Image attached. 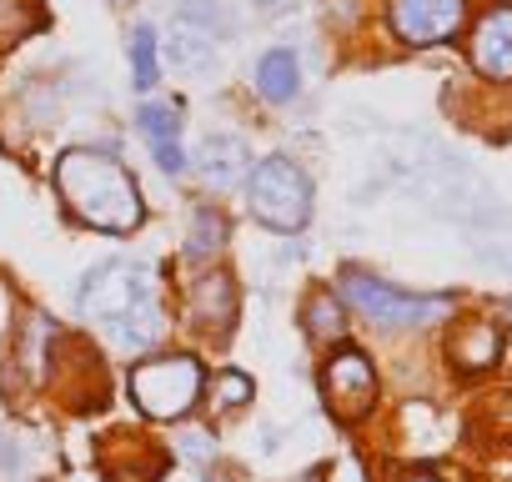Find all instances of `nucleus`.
Instances as JSON below:
<instances>
[{
	"mask_svg": "<svg viewBox=\"0 0 512 482\" xmlns=\"http://www.w3.org/2000/svg\"><path fill=\"white\" fill-rule=\"evenodd\" d=\"M76 307L91 327H101L116 347H131V352L156 347L161 332H166V317L156 307V277H151L146 262H131V257L96 267L81 282Z\"/></svg>",
	"mask_w": 512,
	"mask_h": 482,
	"instance_id": "obj_1",
	"label": "nucleus"
},
{
	"mask_svg": "<svg viewBox=\"0 0 512 482\" xmlns=\"http://www.w3.org/2000/svg\"><path fill=\"white\" fill-rule=\"evenodd\" d=\"M56 186H61L66 211L96 231H136L146 216L131 171L106 151H91V146L66 151L56 161Z\"/></svg>",
	"mask_w": 512,
	"mask_h": 482,
	"instance_id": "obj_2",
	"label": "nucleus"
},
{
	"mask_svg": "<svg viewBox=\"0 0 512 482\" xmlns=\"http://www.w3.org/2000/svg\"><path fill=\"white\" fill-rule=\"evenodd\" d=\"M246 201L272 231H302L312 216V181L292 156H267L246 171Z\"/></svg>",
	"mask_w": 512,
	"mask_h": 482,
	"instance_id": "obj_3",
	"label": "nucleus"
},
{
	"mask_svg": "<svg viewBox=\"0 0 512 482\" xmlns=\"http://www.w3.org/2000/svg\"><path fill=\"white\" fill-rule=\"evenodd\" d=\"M201 387H206V372H201V362L191 352L151 357V362H136V372H131V397H136V407L151 422L186 417L201 402Z\"/></svg>",
	"mask_w": 512,
	"mask_h": 482,
	"instance_id": "obj_4",
	"label": "nucleus"
},
{
	"mask_svg": "<svg viewBox=\"0 0 512 482\" xmlns=\"http://www.w3.org/2000/svg\"><path fill=\"white\" fill-rule=\"evenodd\" d=\"M342 297L377 327H427V322H442L457 312V297H412L367 272H342Z\"/></svg>",
	"mask_w": 512,
	"mask_h": 482,
	"instance_id": "obj_5",
	"label": "nucleus"
},
{
	"mask_svg": "<svg viewBox=\"0 0 512 482\" xmlns=\"http://www.w3.org/2000/svg\"><path fill=\"white\" fill-rule=\"evenodd\" d=\"M322 392H327V402H332L337 417L357 422V417H367L377 407V367L367 362V352L342 347L322 367Z\"/></svg>",
	"mask_w": 512,
	"mask_h": 482,
	"instance_id": "obj_6",
	"label": "nucleus"
},
{
	"mask_svg": "<svg viewBox=\"0 0 512 482\" xmlns=\"http://www.w3.org/2000/svg\"><path fill=\"white\" fill-rule=\"evenodd\" d=\"M467 0H392V31L407 46H437L462 31Z\"/></svg>",
	"mask_w": 512,
	"mask_h": 482,
	"instance_id": "obj_7",
	"label": "nucleus"
},
{
	"mask_svg": "<svg viewBox=\"0 0 512 482\" xmlns=\"http://www.w3.org/2000/svg\"><path fill=\"white\" fill-rule=\"evenodd\" d=\"M472 66L492 81H512V6H492L472 26Z\"/></svg>",
	"mask_w": 512,
	"mask_h": 482,
	"instance_id": "obj_8",
	"label": "nucleus"
},
{
	"mask_svg": "<svg viewBox=\"0 0 512 482\" xmlns=\"http://www.w3.org/2000/svg\"><path fill=\"white\" fill-rule=\"evenodd\" d=\"M136 126H141V136L151 141V156H156V166L166 171V176H181V166H186V156H181V111L171 106V101H146L141 106V116H136Z\"/></svg>",
	"mask_w": 512,
	"mask_h": 482,
	"instance_id": "obj_9",
	"label": "nucleus"
},
{
	"mask_svg": "<svg viewBox=\"0 0 512 482\" xmlns=\"http://www.w3.org/2000/svg\"><path fill=\"white\" fill-rule=\"evenodd\" d=\"M246 146L236 136H206L196 146V176L211 186V191H231L236 181H246Z\"/></svg>",
	"mask_w": 512,
	"mask_h": 482,
	"instance_id": "obj_10",
	"label": "nucleus"
},
{
	"mask_svg": "<svg viewBox=\"0 0 512 482\" xmlns=\"http://www.w3.org/2000/svg\"><path fill=\"white\" fill-rule=\"evenodd\" d=\"M497 357H502V332H497L492 322L472 317V322H462V327L452 332V362H457V367L482 372V367H492Z\"/></svg>",
	"mask_w": 512,
	"mask_h": 482,
	"instance_id": "obj_11",
	"label": "nucleus"
},
{
	"mask_svg": "<svg viewBox=\"0 0 512 482\" xmlns=\"http://www.w3.org/2000/svg\"><path fill=\"white\" fill-rule=\"evenodd\" d=\"M231 312H236V287H231V277L206 272V277L191 287V317H196L201 327L221 332V327H231Z\"/></svg>",
	"mask_w": 512,
	"mask_h": 482,
	"instance_id": "obj_12",
	"label": "nucleus"
},
{
	"mask_svg": "<svg viewBox=\"0 0 512 482\" xmlns=\"http://www.w3.org/2000/svg\"><path fill=\"white\" fill-rule=\"evenodd\" d=\"M226 216L216 211V206H196L191 211V221H186V257L191 262H211L221 247H226Z\"/></svg>",
	"mask_w": 512,
	"mask_h": 482,
	"instance_id": "obj_13",
	"label": "nucleus"
},
{
	"mask_svg": "<svg viewBox=\"0 0 512 482\" xmlns=\"http://www.w3.org/2000/svg\"><path fill=\"white\" fill-rule=\"evenodd\" d=\"M302 86V71H297V56L292 51H267L256 61V91L267 101H292Z\"/></svg>",
	"mask_w": 512,
	"mask_h": 482,
	"instance_id": "obj_14",
	"label": "nucleus"
},
{
	"mask_svg": "<svg viewBox=\"0 0 512 482\" xmlns=\"http://www.w3.org/2000/svg\"><path fill=\"white\" fill-rule=\"evenodd\" d=\"M156 81H161V41L151 26H136L131 31V86L146 96L156 91Z\"/></svg>",
	"mask_w": 512,
	"mask_h": 482,
	"instance_id": "obj_15",
	"label": "nucleus"
},
{
	"mask_svg": "<svg viewBox=\"0 0 512 482\" xmlns=\"http://www.w3.org/2000/svg\"><path fill=\"white\" fill-rule=\"evenodd\" d=\"M302 322H307V332H312L317 342H337V337L347 332V312H342V302H337L332 292H322V287L302 302Z\"/></svg>",
	"mask_w": 512,
	"mask_h": 482,
	"instance_id": "obj_16",
	"label": "nucleus"
},
{
	"mask_svg": "<svg viewBox=\"0 0 512 482\" xmlns=\"http://www.w3.org/2000/svg\"><path fill=\"white\" fill-rule=\"evenodd\" d=\"M41 0H0V46H16L41 26Z\"/></svg>",
	"mask_w": 512,
	"mask_h": 482,
	"instance_id": "obj_17",
	"label": "nucleus"
},
{
	"mask_svg": "<svg viewBox=\"0 0 512 482\" xmlns=\"http://www.w3.org/2000/svg\"><path fill=\"white\" fill-rule=\"evenodd\" d=\"M171 51H176V61H181V66H191V71L211 66V41H206L191 21H181V26H176V46H171Z\"/></svg>",
	"mask_w": 512,
	"mask_h": 482,
	"instance_id": "obj_18",
	"label": "nucleus"
},
{
	"mask_svg": "<svg viewBox=\"0 0 512 482\" xmlns=\"http://www.w3.org/2000/svg\"><path fill=\"white\" fill-rule=\"evenodd\" d=\"M246 402H251V377L236 372V367H231V372H216V382H211V407L226 412V407H246Z\"/></svg>",
	"mask_w": 512,
	"mask_h": 482,
	"instance_id": "obj_19",
	"label": "nucleus"
},
{
	"mask_svg": "<svg viewBox=\"0 0 512 482\" xmlns=\"http://www.w3.org/2000/svg\"><path fill=\"white\" fill-rule=\"evenodd\" d=\"M332 482H367V472H362L357 457H342V462L332 467Z\"/></svg>",
	"mask_w": 512,
	"mask_h": 482,
	"instance_id": "obj_20",
	"label": "nucleus"
},
{
	"mask_svg": "<svg viewBox=\"0 0 512 482\" xmlns=\"http://www.w3.org/2000/svg\"><path fill=\"white\" fill-rule=\"evenodd\" d=\"M186 442H191V457H211V437L206 432H191Z\"/></svg>",
	"mask_w": 512,
	"mask_h": 482,
	"instance_id": "obj_21",
	"label": "nucleus"
},
{
	"mask_svg": "<svg viewBox=\"0 0 512 482\" xmlns=\"http://www.w3.org/2000/svg\"><path fill=\"white\" fill-rule=\"evenodd\" d=\"M256 6H262V11H287L292 0H256Z\"/></svg>",
	"mask_w": 512,
	"mask_h": 482,
	"instance_id": "obj_22",
	"label": "nucleus"
},
{
	"mask_svg": "<svg viewBox=\"0 0 512 482\" xmlns=\"http://www.w3.org/2000/svg\"><path fill=\"white\" fill-rule=\"evenodd\" d=\"M407 482H437L432 472H407Z\"/></svg>",
	"mask_w": 512,
	"mask_h": 482,
	"instance_id": "obj_23",
	"label": "nucleus"
},
{
	"mask_svg": "<svg viewBox=\"0 0 512 482\" xmlns=\"http://www.w3.org/2000/svg\"><path fill=\"white\" fill-rule=\"evenodd\" d=\"M302 482H317V477H302Z\"/></svg>",
	"mask_w": 512,
	"mask_h": 482,
	"instance_id": "obj_24",
	"label": "nucleus"
},
{
	"mask_svg": "<svg viewBox=\"0 0 512 482\" xmlns=\"http://www.w3.org/2000/svg\"><path fill=\"white\" fill-rule=\"evenodd\" d=\"M507 312H512V302H507Z\"/></svg>",
	"mask_w": 512,
	"mask_h": 482,
	"instance_id": "obj_25",
	"label": "nucleus"
}]
</instances>
